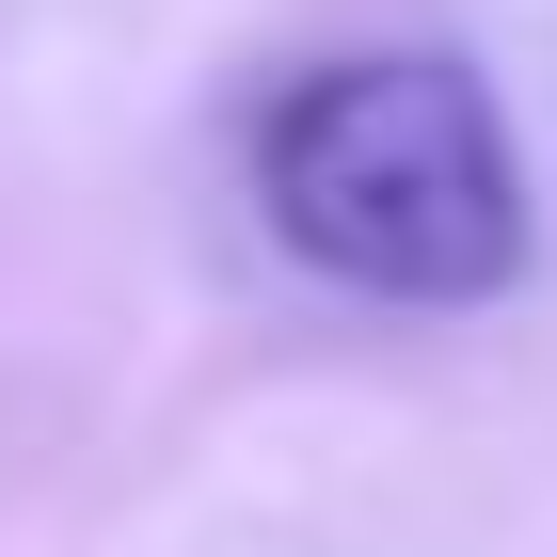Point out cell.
Returning a JSON list of instances; mask_svg holds the SVG:
<instances>
[{
	"instance_id": "obj_1",
	"label": "cell",
	"mask_w": 557,
	"mask_h": 557,
	"mask_svg": "<svg viewBox=\"0 0 557 557\" xmlns=\"http://www.w3.org/2000/svg\"><path fill=\"white\" fill-rule=\"evenodd\" d=\"M256 208L367 302H494L525 271V144L446 48H350L256 112Z\"/></svg>"
}]
</instances>
